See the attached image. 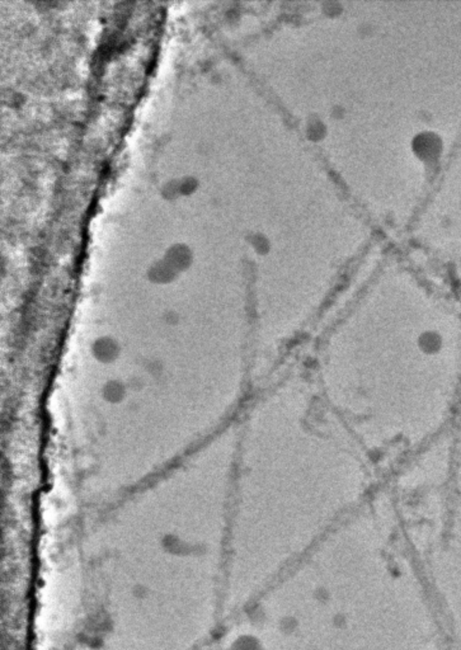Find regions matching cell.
<instances>
[{
	"label": "cell",
	"mask_w": 461,
	"mask_h": 650,
	"mask_svg": "<svg viewBox=\"0 0 461 650\" xmlns=\"http://www.w3.org/2000/svg\"><path fill=\"white\" fill-rule=\"evenodd\" d=\"M457 326L410 282L383 281L323 329L309 372L319 397L388 478L448 407Z\"/></svg>",
	"instance_id": "obj_1"
}]
</instances>
